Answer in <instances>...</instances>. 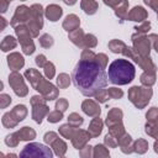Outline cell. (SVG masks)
<instances>
[{
    "mask_svg": "<svg viewBox=\"0 0 158 158\" xmlns=\"http://www.w3.org/2000/svg\"><path fill=\"white\" fill-rule=\"evenodd\" d=\"M107 74L95 60H79L72 72L75 88L85 96H95L107 85Z\"/></svg>",
    "mask_w": 158,
    "mask_h": 158,
    "instance_id": "6da1fadb",
    "label": "cell"
},
{
    "mask_svg": "<svg viewBox=\"0 0 158 158\" xmlns=\"http://www.w3.org/2000/svg\"><path fill=\"white\" fill-rule=\"evenodd\" d=\"M135 75H136L135 65L125 58L115 59L109 65L107 78L112 84L126 85L135 79Z\"/></svg>",
    "mask_w": 158,
    "mask_h": 158,
    "instance_id": "7a4b0ae2",
    "label": "cell"
},
{
    "mask_svg": "<svg viewBox=\"0 0 158 158\" xmlns=\"http://www.w3.org/2000/svg\"><path fill=\"white\" fill-rule=\"evenodd\" d=\"M19 158H53V153L49 147L42 143L32 142L22 148Z\"/></svg>",
    "mask_w": 158,
    "mask_h": 158,
    "instance_id": "3957f363",
    "label": "cell"
},
{
    "mask_svg": "<svg viewBox=\"0 0 158 158\" xmlns=\"http://www.w3.org/2000/svg\"><path fill=\"white\" fill-rule=\"evenodd\" d=\"M152 94H153V91L148 86H146V88H143V86H132L128 91V99L133 102V105L136 107L143 109L148 104Z\"/></svg>",
    "mask_w": 158,
    "mask_h": 158,
    "instance_id": "277c9868",
    "label": "cell"
},
{
    "mask_svg": "<svg viewBox=\"0 0 158 158\" xmlns=\"http://www.w3.org/2000/svg\"><path fill=\"white\" fill-rule=\"evenodd\" d=\"M27 115V110L25 105H16L11 112H6L2 116V125L7 128L15 127L20 121H22Z\"/></svg>",
    "mask_w": 158,
    "mask_h": 158,
    "instance_id": "5b68a950",
    "label": "cell"
},
{
    "mask_svg": "<svg viewBox=\"0 0 158 158\" xmlns=\"http://www.w3.org/2000/svg\"><path fill=\"white\" fill-rule=\"evenodd\" d=\"M15 32L19 37V41H20V44L22 47V51L25 54H32L35 52V44L31 40V32L28 30L27 26L25 25H20L17 27H15Z\"/></svg>",
    "mask_w": 158,
    "mask_h": 158,
    "instance_id": "8992f818",
    "label": "cell"
},
{
    "mask_svg": "<svg viewBox=\"0 0 158 158\" xmlns=\"http://www.w3.org/2000/svg\"><path fill=\"white\" fill-rule=\"evenodd\" d=\"M31 19L28 21V30L31 32V35L33 37L38 36V31L41 30L42 25H43V10H42V6L40 4H33L31 7Z\"/></svg>",
    "mask_w": 158,
    "mask_h": 158,
    "instance_id": "52a82bcc",
    "label": "cell"
},
{
    "mask_svg": "<svg viewBox=\"0 0 158 158\" xmlns=\"http://www.w3.org/2000/svg\"><path fill=\"white\" fill-rule=\"evenodd\" d=\"M31 104H32V117L37 123L42 122V117L48 112V106L44 104V98H41L38 95L32 96L31 99Z\"/></svg>",
    "mask_w": 158,
    "mask_h": 158,
    "instance_id": "ba28073f",
    "label": "cell"
},
{
    "mask_svg": "<svg viewBox=\"0 0 158 158\" xmlns=\"http://www.w3.org/2000/svg\"><path fill=\"white\" fill-rule=\"evenodd\" d=\"M9 84L11 85V88L14 89L15 94L17 96H25L27 95V86L25 85L23 83V79H22V75L17 72H12L10 75H9Z\"/></svg>",
    "mask_w": 158,
    "mask_h": 158,
    "instance_id": "9c48e42d",
    "label": "cell"
},
{
    "mask_svg": "<svg viewBox=\"0 0 158 158\" xmlns=\"http://www.w3.org/2000/svg\"><path fill=\"white\" fill-rule=\"evenodd\" d=\"M132 42H133V51H136L139 56L142 57H149V40L142 35H133L132 36Z\"/></svg>",
    "mask_w": 158,
    "mask_h": 158,
    "instance_id": "30bf717a",
    "label": "cell"
},
{
    "mask_svg": "<svg viewBox=\"0 0 158 158\" xmlns=\"http://www.w3.org/2000/svg\"><path fill=\"white\" fill-rule=\"evenodd\" d=\"M31 19V9L26 5H20L16 7V11L10 21V25L14 27H17L20 25H23L26 21H30Z\"/></svg>",
    "mask_w": 158,
    "mask_h": 158,
    "instance_id": "8fae6325",
    "label": "cell"
},
{
    "mask_svg": "<svg viewBox=\"0 0 158 158\" xmlns=\"http://www.w3.org/2000/svg\"><path fill=\"white\" fill-rule=\"evenodd\" d=\"M90 133L86 132V131H83V130H77L73 138H72V142H73V146L77 148V149H81L84 148V146L86 144V142L90 139Z\"/></svg>",
    "mask_w": 158,
    "mask_h": 158,
    "instance_id": "7c38bea8",
    "label": "cell"
},
{
    "mask_svg": "<svg viewBox=\"0 0 158 158\" xmlns=\"http://www.w3.org/2000/svg\"><path fill=\"white\" fill-rule=\"evenodd\" d=\"M106 5L109 6H112L115 9V14L122 19V20H126L128 17V11H127V7H128V2L127 1H116V2H111V1H105Z\"/></svg>",
    "mask_w": 158,
    "mask_h": 158,
    "instance_id": "4fadbf2b",
    "label": "cell"
},
{
    "mask_svg": "<svg viewBox=\"0 0 158 158\" xmlns=\"http://www.w3.org/2000/svg\"><path fill=\"white\" fill-rule=\"evenodd\" d=\"M122 111L118 109H112L109 114H107V118H106V125L110 127H116V126H122Z\"/></svg>",
    "mask_w": 158,
    "mask_h": 158,
    "instance_id": "5bb4252c",
    "label": "cell"
},
{
    "mask_svg": "<svg viewBox=\"0 0 158 158\" xmlns=\"http://www.w3.org/2000/svg\"><path fill=\"white\" fill-rule=\"evenodd\" d=\"M25 77L28 79V81L31 83V85L36 89V90H38V88H40V85L42 84V81L44 80L43 79V77L41 75V73L40 72H37L36 69H27L26 72H25Z\"/></svg>",
    "mask_w": 158,
    "mask_h": 158,
    "instance_id": "9a60e30c",
    "label": "cell"
},
{
    "mask_svg": "<svg viewBox=\"0 0 158 158\" xmlns=\"http://www.w3.org/2000/svg\"><path fill=\"white\" fill-rule=\"evenodd\" d=\"M81 109H83V111H84L86 115L94 116V117L100 116V112H101L100 106H99L95 101H93V100H90V99H89V100H85V101L83 102Z\"/></svg>",
    "mask_w": 158,
    "mask_h": 158,
    "instance_id": "2e32d148",
    "label": "cell"
},
{
    "mask_svg": "<svg viewBox=\"0 0 158 158\" xmlns=\"http://www.w3.org/2000/svg\"><path fill=\"white\" fill-rule=\"evenodd\" d=\"M7 64H9V67H10L14 72H16V70H19L20 68L23 67L25 60H23V57H22L20 53H11V54L7 57Z\"/></svg>",
    "mask_w": 158,
    "mask_h": 158,
    "instance_id": "e0dca14e",
    "label": "cell"
},
{
    "mask_svg": "<svg viewBox=\"0 0 158 158\" xmlns=\"http://www.w3.org/2000/svg\"><path fill=\"white\" fill-rule=\"evenodd\" d=\"M131 21H137L141 22L143 20L147 19V11L142 7V6H135L130 12H128V17Z\"/></svg>",
    "mask_w": 158,
    "mask_h": 158,
    "instance_id": "ac0fdd59",
    "label": "cell"
},
{
    "mask_svg": "<svg viewBox=\"0 0 158 158\" xmlns=\"http://www.w3.org/2000/svg\"><path fill=\"white\" fill-rule=\"evenodd\" d=\"M79 23H80V20L77 15H68L63 22V28L67 30L68 32H73L79 28Z\"/></svg>",
    "mask_w": 158,
    "mask_h": 158,
    "instance_id": "d6986e66",
    "label": "cell"
},
{
    "mask_svg": "<svg viewBox=\"0 0 158 158\" xmlns=\"http://www.w3.org/2000/svg\"><path fill=\"white\" fill-rule=\"evenodd\" d=\"M62 7H59L58 5L56 4H52V5H48L47 9H46V16L47 19H49V21L52 22H56L59 20V17L62 16Z\"/></svg>",
    "mask_w": 158,
    "mask_h": 158,
    "instance_id": "ffe728a7",
    "label": "cell"
},
{
    "mask_svg": "<svg viewBox=\"0 0 158 158\" xmlns=\"http://www.w3.org/2000/svg\"><path fill=\"white\" fill-rule=\"evenodd\" d=\"M117 141H118V146L121 147V151L123 153H131V152H133V142H132V138H131L130 135L125 133Z\"/></svg>",
    "mask_w": 158,
    "mask_h": 158,
    "instance_id": "44dd1931",
    "label": "cell"
},
{
    "mask_svg": "<svg viewBox=\"0 0 158 158\" xmlns=\"http://www.w3.org/2000/svg\"><path fill=\"white\" fill-rule=\"evenodd\" d=\"M102 131V121L101 118L98 116V117H94L89 125V128H88V132L90 133L91 137H98Z\"/></svg>",
    "mask_w": 158,
    "mask_h": 158,
    "instance_id": "7402d4cb",
    "label": "cell"
},
{
    "mask_svg": "<svg viewBox=\"0 0 158 158\" xmlns=\"http://www.w3.org/2000/svg\"><path fill=\"white\" fill-rule=\"evenodd\" d=\"M84 38H85V35L81 28H78L69 33V40L78 47H84Z\"/></svg>",
    "mask_w": 158,
    "mask_h": 158,
    "instance_id": "603a6c76",
    "label": "cell"
},
{
    "mask_svg": "<svg viewBox=\"0 0 158 158\" xmlns=\"http://www.w3.org/2000/svg\"><path fill=\"white\" fill-rule=\"evenodd\" d=\"M17 137L20 141H30V139H33L36 137V132L33 131V128L31 127H22L21 130H19L16 132Z\"/></svg>",
    "mask_w": 158,
    "mask_h": 158,
    "instance_id": "cb8c5ba5",
    "label": "cell"
},
{
    "mask_svg": "<svg viewBox=\"0 0 158 158\" xmlns=\"http://www.w3.org/2000/svg\"><path fill=\"white\" fill-rule=\"evenodd\" d=\"M80 6H81V9L85 11V14L93 15V14L96 12L99 4H98L96 1H93V0H84V1L80 2Z\"/></svg>",
    "mask_w": 158,
    "mask_h": 158,
    "instance_id": "d4e9b609",
    "label": "cell"
},
{
    "mask_svg": "<svg viewBox=\"0 0 158 158\" xmlns=\"http://www.w3.org/2000/svg\"><path fill=\"white\" fill-rule=\"evenodd\" d=\"M51 146H52L54 153H56L59 158H62V157L64 156V153H65V151H67V144H65L64 141H62V139L58 138V139H56Z\"/></svg>",
    "mask_w": 158,
    "mask_h": 158,
    "instance_id": "484cf974",
    "label": "cell"
},
{
    "mask_svg": "<svg viewBox=\"0 0 158 158\" xmlns=\"http://www.w3.org/2000/svg\"><path fill=\"white\" fill-rule=\"evenodd\" d=\"M109 48L111 49V52L114 53H125L127 46L122 42V41H118V40H112L110 43H109Z\"/></svg>",
    "mask_w": 158,
    "mask_h": 158,
    "instance_id": "4316f807",
    "label": "cell"
},
{
    "mask_svg": "<svg viewBox=\"0 0 158 158\" xmlns=\"http://www.w3.org/2000/svg\"><path fill=\"white\" fill-rule=\"evenodd\" d=\"M16 44H17V42L12 36H6L1 42V51L7 52L10 49H14L16 47Z\"/></svg>",
    "mask_w": 158,
    "mask_h": 158,
    "instance_id": "83f0119b",
    "label": "cell"
},
{
    "mask_svg": "<svg viewBox=\"0 0 158 158\" xmlns=\"http://www.w3.org/2000/svg\"><path fill=\"white\" fill-rule=\"evenodd\" d=\"M147 149H148V142L144 141L143 138H139L138 141H136L133 143V152H136L138 154H143Z\"/></svg>",
    "mask_w": 158,
    "mask_h": 158,
    "instance_id": "f1b7e54d",
    "label": "cell"
},
{
    "mask_svg": "<svg viewBox=\"0 0 158 158\" xmlns=\"http://www.w3.org/2000/svg\"><path fill=\"white\" fill-rule=\"evenodd\" d=\"M75 131H77L75 127L70 126L69 123H68V125H62V126L59 127V133H60L63 137H65V138H73Z\"/></svg>",
    "mask_w": 158,
    "mask_h": 158,
    "instance_id": "f546056e",
    "label": "cell"
},
{
    "mask_svg": "<svg viewBox=\"0 0 158 158\" xmlns=\"http://www.w3.org/2000/svg\"><path fill=\"white\" fill-rule=\"evenodd\" d=\"M94 158H110V154L102 144H96L94 147Z\"/></svg>",
    "mask_w": 158,
    "mask_h": 158,
    "instance_id": "4dcf8cb0",
    "label": "cell"
},
{
    "mask_svg": "<svg viewBox=\"0 0 158 158\" xmlns=\"http://www.w3.org/2000/svg\"><path fill=\"white\" fill-rule=\"evenodd\" d=\"M154 81H156V75H154V73L153 72H147V73H143L142 75H141V83L143 84V85H153L154 84Z\"/></svg>",
    "mask_w": 158,
    "mask_h": 158,
    "instance_id": "1f68e13d",
    "label": "cell"
},
{
    "mask_svg": "<svg viewBox=\"0 0 158 158\" xmlns=\"http://www.w3.org/2000/svg\"><path fill=\"white\" fill-rule=\"evenodd\" d=\"M146 132L149 136H152V137H154V138L158 139V120L154 121V122H147V125H146Z\"/></svg>",
    "mask_w": 158,
    "mask_h": 158,
    "instance_id": "d6a6232c",
    "label": "cell"
},
{
    "mask_svg": "<svg viewBox=\"0 0 158 158\" xmlns=\"http://www.w3.org/2000/svg\"><path fill=\"white\" fill-rule=\"evenodd\" d=\"M83 122H84V120H83V117L81 116H79L78 114H75V112H73V114H70L69 115V117H68V123L70 125V126H73V127H79L80 125H83Z\"/></svg>",
    "mask_w": 158,
    "mask_h": 158,
    "instance_id": "836d02e7",
    "label": "cell"
},
{
    "mask_svg": "<svg viewBox=\"0 0 158 158\" xmlns=\"http://www.w3.org/2000/svg\"><path fill=\"white\" fill-rule=\"evenodd\" d=\"M57 84H58V86L59 88H62V89H65L69 84H70V79H69V75L68 74H59L58 75V78H57Z\"/></svg>",
    "mask_w": 158,
    "mask_h": 158,
    "instance_id": "e575fe53",
    "label": "cell"
},
{
    "mask_svg": "<svg viewBox=\"0 0 158 158\" xmlns=\"http://www.w3.org/2000/svg\"><path fill=\"white\" fill-rule=\"evenodd\" d=\"M40 43H41V46L42 47H44V48H49L52 44H53V38H52V36H49V35H42L41 37H40Z\"/></svg>",
    "mask_w": 158,
    "mask_h": 158,
    "instance_id": "d590c367",
    "label": "cell"
},
{
    "mask_svg": "<svg viewBox=\"0 0 158 158\" xmlns=\"http://www.w3.org/2000/svg\"><path fill=\"white\" fill-rule=\"evenodd\" d=\"M63 118V112H60V111H58V110H56V111H52V112H49L48 114V121L49 122H52V123H54V122H58V121H60Z\"/></svg>",
    "mask_w": 158,
    "mask_h": 158,
    "instance_id": "8d00e7d4",
    "label": "cell"
},
{
    "mask_svg": "<svg viewBox=\"0 0 158 158\" xmlns=\"http://www.w3.org/2000/svg\"><path fill=\"white\" fill-rule=\"evenodd\" d=\"M19 141H20V139H19L16 132H15V133H11V135H9V136H6V138H5V143H6L7 146H10V147H16L17 143H19Z\"/></svg>",
    "mask_w": 158,
    "mask_h": 158,
    "instance_id": "74e56055",
    "label": "cell"
},
{
    "mask_svg": "<svg viewBox=\"0 0 158 158\" xmlns=\"http://www.w3.org/2000/svg\"><path fill=\"white\" fill-rule=\"evenodd\" d=\"M107 94L112 99H121L122 95H123V91L121 89H117V88H109L107 89Z\"/></svg>",
    "mask_w": 158,
    "mask_h": 158,
    "instance_id": "f35d334b",
    "label": "cell"
},
{
    "mask_svg": "<svg viewBox=\"0 0 158 158\" xmlns=\"http://www.w3.org/2000/svg\"><path fill=\"white\" fill-rule=\"evenodd\" d=\"M84 46H85V47H89V48L95 47V46H96V37H95L94 35H85Z\"/></svg>",
    "mask_w": 158,
    "mask_h": 158,
    "instance_id": "ab89813d",
    "label": "cell"
},
{
    "mask_svg": "<svg viewBox=\"0 0 158 158\" xmlns=\"http://www.w3.org/2000/svg\"><path fill=\"white\" fill-rule=\"evenodd\" d=\"M43 68H44V74H46L47 79H52L54 77V65H53V63L47 62V64Z\"/></svg>",
    "mask_w": 158,
    "mask_h": 158,
    "instance_id": "60d3db41",
    "label": "cell"
},
{
    "mask_svg": "<svg viewBox=\"0 0 158 158\" xmlns=\"http://www.w3.org/2000/svg\"><path fill=\"white\" fill-rule=\"evenodd\" d=\"M105 144L109 146V147H111V148H115V147L118 146V141H117V138H115L114 136H111L110 133H107L105 136Z\"/></svg>",
    "mask_w": 158,
    "mask_h": 158,
    "instance_id": "b9f144b4",
    "label": "cell"
},
{
    "mask_svg": "<svg viewBox=\"0 0 158 158\" xmlns=\"http://www.w3.org/2000/svg\"><path fill=\"white\" fill-rule=\"evenodd\" d=\"M147 120L148 122H154L158 120V109L157 107H152L148 112H147Z\"/></svg>",
    "mask_w": 158,
    "mask_h": 158,
    "instance_id": "7bdbcfd3",
    "label": "cell"
},
{
    "mask_svg": "<svg viewBox=\"0 0 158 158\" xmlns=\"http://www.w3.org/2000/svg\"><path fill=\"white\" fill-rule=\"evenodd\" d=\"M93 154H94V151L90 146H86L80 149V158H93Z\"/></svg>",
    "mask_w": 158,
    "mask_h": 158,
    "instance_id": "ee69618b",
    "label": "cell"
},
{
    "mask_svg": "<svg viewBox=\"0 0 158 158\" xmlns=\"http://www.w3.org/2000/svg\"><path fill=\"white\" fill-rule=\"evenodd\" d=\"M95 62L101 67V68H106V64H107V57L105 56V54H102V53H99V54H96V59H95Z\"/></svg>",
    "mask_w": 158,
    "mask_h": 158,
    "instance_id": "f6af8a7d",
    "label": "cell"
},
{
    "mask_svg": "<svg viewBox=\"0 0 158 158\" xmlns=\"http://www.w3.org/2000/svg\"><path fill=\"white\" fill-rule=\"evenodd\" d=\"M95 58L96 56L89 49H84L81 53V60H95Z\"/></svg>",
    "mask_w": 158,
    "mask_h": 158,
    "instance_id": "bcb514c9",
    "label": "cell"
},
{
    "mask_svg": "<svg viewBox=\"0 0 158 158\" xmlns=\"http://www.w3.org/2000/svg\"><path fill=\"white\" fill-rule=\"evenodd\" d=\"M67 107H68V101H67L65 99H59V100L56 102V109H57L58 111H60V112L65 111Z\"/></svg>",
    "mask_w": 158,
    "mask_h": 158,
    "instance_id": "7dc6e473",
    "label": "cell"
},
{
    "mask_svg": "<svg viewBox=\"0 0 158 158\" xmlns=\"http://www.w3.org/2000/svg\"><path fill=\"white\" fill-rule=\"evenodd\" d=\"M109 98H110V96H109V94H107V90H101L99 94L95 95V99H96V101H99V102H105Z\"/></svg>",
    "mask_w": 158,
    "mask_h": 158,
    "instance_id": "c3c4849f",
    "label": "cell"
},
{
    "mask_svg": "<svg viewBox=\"0 0 158 158\" xmlns=\"http://www.w3.org/2000/svg\"><path fill=\"white\" fill-rule=\"evenodd\" d=\"M59 137L57 136V133H54V132H47L46 135H44V142L46 143H49V144H52L56 139H58Z\"/></svg>",
    "mask_w": 158,
    "mask_h": 158,
    "instance_id": "681fc988",
    "label": "cell"
},
{
    "mask_svg": "<svg viewBox=\"0 0 158 158\" xmlns=\"http://www.w3.org/2000/svg\"><path fill=\"white\" fill-rule=\"evenodd\" d=\"M149 27H151L149 21H144L141 26H136V27H135V30H136L138 33H144V32H147V31L149 30Z\"/></svg>",
    "mask_w": 158,
    "mask_h": 158,
    "instance_id": "f907efd6",
    "label": "cell"
},
{
    "mask_svg": "<svg viewBox=\"0 0 158 158\" xmlns=\"http://www.w3.org/2000/svg\"><path fill=\"white\" fill-rule=\"evenodd\" d=\"M10 102H11V98L7 94H1L0 95V106L2 109H5Z\"/></svg>",
    "mask_w": 158,
    "mask_h": 158,
    "instance_id": "816d5d0a",
    "label": "cell"
},
{
    "mask_svg": "<svg viewBox=\"0 0 158 158\" xmlns=\"http://www.w3.org/2000/svg\"><path fill=\"white\" fill-rule=\"evenodd\" d=\"M36 64H37L38 67H44V65L47 64L46 57H44L43 54H38V56L36 57Z\"/></svg>",
    "mask_w": 158,
    "mask_h": 158,
    "instance_id": "f5cc1de1",
    "label": "cell"
},
{
    "mask_svg": "<svg viewBox=\"0 0 158 158\" xmlns=\"http://www.w3.org/2000/svg\"><path fill=\"white\" fill-rule=\"evenodd\" d=\"M148 40L152 42L153 48H154V49L157 51V53H158V36H157V35H149Z\"/></svg>",
    "mask_w": 158,
    "mask_h": 158,
    "instance_id": "db71d44e",
    "label": "cell"
},
{
    "mask_svg": "<svg viewBox=\"0 0 158 158\" xmlns=\"http://www.w3.org/2000/svg\"><path fill=\"white\" fill-rule=\"evenodd\" d=\"M144 2H146L148 6H151V7L158 14V0H157V1H148V0H146Z\"/></svg>",
    "mask_w": 158,
    "mask_h": 158,
    "instance_id": "11a10c76",
    "label": "cell"
},
{
    "mask_svg": "<svg viewBox=\"0 0 158 158\" xmlns=\"http://www.w3.org/2000/svg\"><path fill=\"white\" fill-rule=\"evenodd\" d=\"M9 4H10V1H4V0L0 1V10H1V12H5L6 11Z\"/></svg>",
    "mask_w": 158,
    "mask_h": 158,
    "instance_id": "9f6ffc18",
    "label": "cell"
},
{
    "mask_svg": "<svg viewBox=\"0 0 158 158\" xmlns=\"http://www.w3.org/2000/svg\"><path fill=\"white\" fill-rule=\"evenodd\" d=\"M0 22H1V26H0V31H2V30L5 28V26H6V21H5V19H4V17H0Z\"/></svg>",
    "mask_w": 158,
    "mask_h": 158,
    "instance_id": "6f0895ef",
    "label": "cell"
},
{
    "mask_svg": "<svg viewBox=\"0 0 158 158\" xmlns=\"http://www.w3.org/2000/svg\"><path fill=\"white\" fill-rule=\"evenodd\" d=\"M154 152H156V153H158V141H156V142H154Z\"/></svg>",
    "mask_w": 158,
    "mask_h": 158,
    "instance_id": "680465c9",
    "label": "cell"
},
{
    "mask_svg": "<svg viewBox=\"0 0 158 158\" xmlns=\"http://www.w3.org/2000/svg\"><path fill=\"white\" fill-rule=\"evenodd\" d=\"M6 158H17V157H16V154L11 153V154H7V156H6Z\"/></svg>",
    "mask_w": 158,
    "mask_h": 158,
    "instance_id": "91938a15",
    "label": "cell"
},
{
    "mask_svg": "<svg viewBox=\"0 0 158 158\" xmlns=\"http://www.w3.org/2000/svg\"><path fill=\"white\" fill-rule=\"evenodd\" d=\"M62 158H63V157H62Z\"/></svg>",
    "mask_w": 158,
    "mask_h": 158,
    "instance_id": "94428289",
    "label": "cell"
}]
</instances>
